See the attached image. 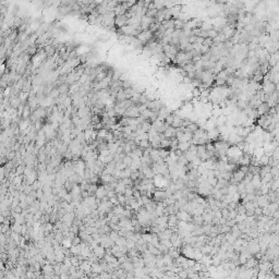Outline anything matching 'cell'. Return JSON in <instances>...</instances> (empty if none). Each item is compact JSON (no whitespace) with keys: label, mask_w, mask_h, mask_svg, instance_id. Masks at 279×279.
<instances>
[{"label":"cell","mask_w":279,"mask_h":279,"mask_svg":"<svg viewBox=\"0 0 279 279\" xmlns=\"http://www.w3.org/2000/svg\"><path fill=\"white\" fill-rule=\"evenodd\" d=\"M153 37V32L150 30H143L138 34V39L141 43H148L150 38Z\"/></svg>","instance_id":"1"},{"label":"cell","mask_w":279,"mask_h":279,"mask_svg":"<svg viewBox=\"0 0 279 279\" xmlns=\"http://www.w3.org/2000/svg\"><path fill=\"white\" fill-rule=\"evenodd\" d=\"M63 243H65V247H71V241H69V240L63 241Z\"/></svg>","instance_id":"2"}]
</instances>
